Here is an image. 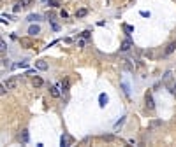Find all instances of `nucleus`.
<instances>
[{
    "mask_svg": "<svg viewBox=\"0 0 176 147\" xmlns=\"http://www.w3.org/2000/svg\"><path fill=\"white\" fill-rule=\"evenodd\" d=\"M4 84H5L7 89H14V88L18 86V79H16V77H11V79H7V82H4Z\"/></svg>",
    "mask_w": 176,
    "mask_h": 147,
    "instance_id": "1",
    "label": "nucleus"
},
{
    "mask_svg": "<svg viewBox=\"0 0 176 147\" xmlns=\"http://www.w3.org/2000/svg\"><path fill=\"white\" fill-rule=\"evenodd\" d=\"M37 33H41V26L39 25H32V26L28 28V35L30 37H35Z\"/></svg>",
    "mask_w": 176,
    "mask_h": 147,
    "instance_id": "2",
    "label": "nucleus"
},
{
    "mask_svg": "<svg viewBox=\"0 0 176 147\" xmlns=\"http://www.w3.org/2000/svg\"><path fill=\"white\" fill-rule=\"evenodd\" d=\"M146 109H148V110H153V109H155V103H153V98H151L150 93L146 94Z\"/></svg>",
    "mask_w": 176,
    "mask_h": 147,
    "instance_id": "3",
    "label": "nucleus"
},
{
    "mask_svg": "<svg viewBox=\"0 0 176 147\" xmlns=\"http://www.w3.org/2000/svg\"><path fill=\"white\" fill-rule=\"evenodd\" d=\"M35 67H37L39 70H48V63H46L44 60H39V61H35Z\"/></svg>",
    "mask_w": 176,
    "mask_h": 147,
    "instance_id": "4",
    "label": "nucleus"
},
{
    "mask_svg": "<svg viewBox=\"0 0 176 147\" xmlns=\"http://www.w3.org/2000/svg\"><path fill=\"white\" fill-rule=\"evenodd\" d=\"M130 47H132V42L130 40H123L122 46H120V51H129Z\"/></svg>",
    "mask_w": 176,
    "mask_h": 147,
    "instance_id": "5",
    "label": "nucleus"
},
{
    "mask_svg": "<svg viewBox=\"0 0 176 147\" xmlns=\"http://www.w3.org/2000/svg\"><path fill=\"white\" fill-rule=\"evenodd\" d=\"M32 86H34V88H41V86H43V79H41L39 75H35V77L32 79Z\"/></svg>",
    "mask_w": 176,
    "mask_h": 147,
    "instance_id": "6",
    "label": "nucleus"
},
{
    "mask_svg": "<svg viewBox=\"0 0 176 147\" xmlns=\"http://www.w3.org/2000/svg\"><path fill=\"white\" fill-rule=\"evenodd\" d=\"M49 93H51V96H53V98H58V96H60V91H58V88H55V86H49Z\"/></svg>",
    "mask_w": 176,
    "mask_h": 147,
    "instance_id": "7",
    "label": "nucleus"
},
{
    "mask_svg": "<svg viewBox=\"0 0 176 147\" xmlns=\"http://www.w3.org/2000/svg\"><path fill=\"white\" fill-rule=\"evenodd\" d=\"M19 140H21L23 144H27V142H28V131H27V130H23L21 133H19Z\"/></svg>",
    "mask_w": 176,
    "mask_h": 147,
    "instance_id": "8",
    "label": "nucleus"
},
{
    "mask_svg": "<svg viewBox=\"0 0 176 147\" xmlns=\"http://www.w3.org/2000/svg\"><path fill=\"white\" fill-rule=\"evenodd\" d=\"M99 102H100V103H99V105H100V107H106V103H108V96H106V94H104V93H102V94H100V96H99Z\"/></svg>",
    "mask_w": 176,
    "mask_h": 147,
    "instance_id": "9",
    "label": "nucleus"
},
{
    "mask_svg": "<svg viewBox=\"0 0 176 147\" xmlns=\"http://www.w3.org/2000/svg\"><path fill=\"white\" fill-rule=\"evenodd\" d=\"M176 49V42H171V44L167 46V47H165V54H171V52Z\"/></svg>",
    "mask_w": 176,
    "mask_h": 147,
    "instance_id": "10",
    "label": "nucleus"
},
{
    "mask_svg": "<svg viewBox=\"0 0 176 147\" xmlns=\"http://www.w3.org/2000/svg\"><path fill=\"white\" fill-rule=\"evenodd\" d=\"M70 142H72V140L69 138V136H67V135H64V136H62V140H60V144H62V145H69Z\"/></svg>",
    "mask_w": 176,
    "mask_h": 147,
    "instance_id": "11",
    "label": "nucleus"
},
{
    "mask_svg": "<svg viewBox=\"0 0 176 147\" xmlns=\"http://www.w3.org/2000/svg\"><path fill=\"white\" fill-rule=\"evenodd\" d=\"M18 4L21 5V7H30V5H32V0H19Z\"/></svg>",
    "mask_w": 176,
    "mask_h": 147,
    "instance_id": "12",
    "label": "nucleus"
},
{
    "mask_svg": "<svg viewBox=\"0 0 176 147\" xmlns=\"http://www.w3.org/2000/svg\"><path fill=\"white\" fill-rule=\"evenodd\" d=\"M21 44L25 47H32V40H30V39H21Z\"/></svg>",
    "mask_w": 176,
    "mask_h": 147,
    "instance_id": "13",
    "label": "nucleus"
},
{
    "mask_svg": "<svg viewBox=\"0 0 176 147\" xmlns=\"http://www.w3.org/2000/svg\"><path fill=\"white\" fill-rule=\"evenodd\" d=\"M48 5H51V7H58V5H60V0H48Z\"/></svg>",
    "mask_w": 176,
    "mask_h": 147,
    "instance_id": "14",
    "label": "nucleus"
},
{
    "mask_svg": "<svg viewBox=\"0 0 176 147\" xmlns=\"http://www.w3.org/2000/svg\"><path fill=\"white\" fill-rule=\"evenodd\" d=\"M86 12H88L86 9H79L78 12H76V16H78V18H83V16H86Z\"/></svg>",
    "mask_w": 176,
    "mask_h": 147,
    "instance_id": "15",
    "label": "nucleus"
},
{
    "mask_svg": "<svg viewBox=\"0 0 176 147\" xmlns=\"http://www.w3.org/2000/svg\"><path fill=\"white\" fill-rule=\"evenodd\" d=\"M39 18H41L39 14H30V16H28V21H37Z\"/></svg>",
    "mask_w": 176,
    "mask_h": 147,
    "instance_id": "16",
    "label": "nucleus"
},
{
    "mask_svg": "<svg viewBox=\"0 0 176 147\" xmlns=\"http://www.w3.org/2000/svg\"><path fill=\"white\" fill-rule=\"evenodd\" d=\"M67 88H69V81L65 79L64 82H62V89H64V91H67Z\"/></svg>",
    "mask_w": 176,
    "mask_h": 147,
    "instance_id": "17",
    "label": "nucleus"
},
{
    "mask_svg": "<svg viewBox=\"0 0 176 147\" xmlns=\"http://www.w3.org/2000/svg\"><path fill=\"white\" fill-rule=\"evenodd\" d=\"M123 28H125V32H134V28L129 26V25H123Z\"/></svg>",
    "mask_w": 176,
    "mask_h": 147,
    "instance_id": "18",
    "label": "nucleus"
},
{
    "mask_svg": "<svg viewBox=\"0 0 176 147\" xmlns=\"http://www.w3.org/2000/svg\"><path fill=\"white\" fill-rule=\"evenodd\" d=\"M81 35H83V39H88V37H90V32H83Z\"/></svg>",
    "mask_w": 176,
    "mask_h": 147,
    "instance_id": "19",
    "label": "nucleus"
},
{
    "mask_svg": "<svg viewBox=\"0 0 176 147\" xmlns=\"http://www.w3.org/2000/svg\"><path fill=\"white\" fill-rule=\"evenodd\" d=\"M60 16H62V18H67L69 14H67V10H62V12H60Z\"/></svg>",
    "mask_w": 176,
    "mask_h": 147,
    "instance_id": "20",
    "label": "nucleus"
},
{
    "mask_svg": "<svg viewBox=\"0 0 176 147\" xmlns=\"http://www.w3.org/2000/svg\"><path fill=\"white\" fill-rule=\"evenodd\" d=\"M171 91H173V94H176V82L173 84V89H171Z\"/></svg>",
    "mask_w": 176,
    "mask_h": 147,
    "instance_id": "21",
    "label": "nucleus"
}]
</instances>
